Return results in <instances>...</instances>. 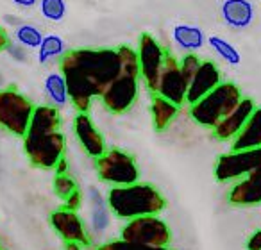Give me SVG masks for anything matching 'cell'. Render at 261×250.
I'll list each match as a JSON object with an SVG mask.
<instances>
[{"label":"cell","instance_id":"6da1fadb","mask_svg":"<svg viewBox=\"0 0 261 250\" xmlns=\"http://www.w3.org/2000/svg\"><path fill=\"white\" fill-rule=\"evenodd\" d=\"M122 72L116 48H75L61 55L59 73L65 77L68 98L79 113H88L91 100Z\"/></svg>","mask_w":261,"mask_h":250},{"label":"cell","instance_id":"7a4b0ae2","mask_svg":"<svg viewBox=\"0 0 261 250\" xmlns=\"http://www.w3.org/2000/svg\"><path fill=\"white\" fill-rule=\"evenodd\" d=\"M61 127V115L54 105H38L31 116L29 129L23 136V149L29 161L38 168L54 170L65 157L66 140Z\"/></svg>","mask_w":261,"mask_h":250},{"label":"cell","instance_id":"3957f363","mask_svg":"<svg viewBox=\"0 0 261 250\" xmlns=\"http://www.w3.org/2000/svg\"><path fill=\"white\" fill-rule=\"evenodd\" d=\"M108 207L122 220L160 214L167 207L163 193L152 184L135 182L129 186H111L108 193Z\"/></svg>","mask_w":261,"mask_h":250},{"label":"cell","instance_id":"277c9868","mask_svg":"<svg viewBox=\"0 0 261 250\" xmlns=\"http://www.w3.org/2000/svg\"><path fill=\"white\" fill-rule=\"evenodd\" d=\"M116 50L120 55L122 72L106 88L100 98L108 111H111L113 115H123L133 107V104L138 98L140 63L136 50L129 45H120Z\"/></svg>","mask_w":261,"mask_h":250},{"label":"cell","instance_id":"5b68a950","mask_svg":"<svg viewBox=\"0 0 261 250\" xmlns=\"http://www.w3.org/2000/svg\"><path fill=\"white\" fill-rule=\"evenodd\" d=\"M242 91L234 82H220L213 91L190 105V115L202 127L213 129L242 100Z\"/></svg>","mask_w":261,"mask_h":250},{"label":"cell","instance_id":"8992f818","mask_svg":"<svg viewBox=\"0 0 261 250\" xmlns=\"http://www.w3.org/2000/svg\"><path fill=\"white\" fill-rule=\"evenodd\" d=\"M36 105L15 88L0 90V127L13 136L23 138Z\"/></svg>","mask_w":261,"mask_h":250},{"label":"cell","instance_id":"52a82bcc","mask_svg":"<svg viewBox=\"0 0 261 250\" xmlns=\"http://www.w3.org/2000/svg\"><path fill=\"white\" fill-rule=\"evenodd\" d=\"M97 161V175L111 186H129L140 182V170L135 157L120 149L106 150Z\"/></svg>","mask_w":261,"mask_h":250},{"label":"cell","instance_id":"ba28073f","mask_svg":"<svg viewBox=\"0 0 261 250\" xmlns=\"http://www.w3.org/2000/svg\"><path fill=\"white\" fill-rule=\"evenodd\" d=\"M120 239L149 246H168L172 241V231L160 214L129 220L120 231Z\"/></svg>","mask_w":261,"mask_h":250},{"label":"cell","instance_id":"9c48e42d","mask_svg":"<svg viewBox=\"0 0 261 250\" xmlns=\"http://www.w3.org/2000/svg\"><path fill=\"white\" fill-rule=\"evenodd\" d=\"M138 63H140V77L145 80L147 88L152 93H156L158 82L163 73L165 63L168 58V50L160 45V41L149 33H143L140 36L138 43Z\"/></svg>","mask_w":261,"mask_h":250},{"label":"cell","instance_id":"30bf717a","mask_svg":"<svg viewBox=\"0 0 261 250\" xmlns=\"http://www.w3.org/2000/svg\"><path fill=\"white\" fill-rule=\"evenodd\" d=\"M261 168V147L249 150H236L218 157L215 164V177L220 182H231L247 177Z\"/></svg>","mask_w":261,"mask_h":250},{"label":"cell","instance_id":"8fae6325","mask_svg":"<svg viewBox=\"0 0 261 250\" xmlns=\"http://www.w3.org/2000/svg\"><path fill=\"white\" fill-rule=\"evenodd\" d=\"M186 91H188V82L182 77L181 68H179V61L174 55L168 54L163 73H161L160 82H158L156 95L167 98L172 104L181 107L182 104H186Z\"/></svg>","mask_w":261,"mask_h":250},{"label":"cell","instance_id":"7c38bea8","mask_svg":"<svg viewBox=\"0 0 261 250\" xmlns=\"http://www.w3.org/2000/svg\"><path fill=\"white\" fill-rule=\"evenodd\" d=\"M50 225L65 243H79L83 246L90 245V234L77 211H70L65 207L54 211L50 214Z\"/></svg>","mask_w":261,"mask_h":250},{"label":"cell","instance_id":"4fadbf2b","mask_svg":"<svg viewBox=\"0 0 261 250\" xmlns=\"http://www.w3.org/2000/svg\"><path fill=\"white\" fill-rule=\"evenodd\" d=\"M73 131H75L77 140L81 142L88 156L98 159L106 152L104 138H102L100 131L95 127L93 120L88 113H77L75 118H73Z\"/></svg>","mask_w":261,"mask_h":250},{"label":"cell","instance_id":"5bb4252c","mask_svg":"<svg viewBox=\"0 0 261 250\" xmlns=\"http://www.w3.org/2000/svg\"><path fill=\"white\" fill-rule=\"evenodd\" d=\"M222 82V75L218 66L213 61H202L197 70L195 77L192 82L188 84V91H186V104L193 105L199 102L202 97H206L210 91H213L218 84Z\"/></svg>","mask_w":261,"mask_h":250},{"label":"cell","instance_id":"9a60e30c","mask_svg":"<svg viewBox=\"0 0 261 250\" xmlns=\"http://www.w3.org/2000/svg\"><path fill=\"white\" fill-rule=\"evenodd\" d=\"M254 109H256V104H254L252 98H242L240 104L213 127L215 138L232 140L240 131H242V127L245 125L247 120L250 118Z\"/></svg>","mask_w":261,"mask_h":250},{"label":"cell","instance_id":"2e32d148","mask_svg":"<svg viewBox=\"0 0 261 250\" xmlns=\"http://www.w3.org/2000/svg\"><path fill=\"white\" fill-rule=\"evenodd\" d=\"M229 202L234 206L261 204V168L234 182V186L229 191Z\"/></svg>","mask_w":261,"mask_h":250},{"label":"cell","instance_id":"e0dca14e","mask_svg":"<svg viewBox=\"0 0 261 250\" xmlns=\"http://www.w3.org/2000/svg\"><path fill=\"white\" fill-rule=\"evenodd\" d=\"M261 147V105H256L242 131L231 140V150H249Z\"/></svg>","mask_w":261,"mask_h":250},{"label":"cell","instance_id":"ac0fdd59","mask_svg":"<svg viewBox=\"0 0 261 250\" xmlns=\"http://www.w3.org/2000/svg\"><path fill=\"white\" fill-rule=\"evenodd\" d=\"M222 18L232 29H245L252 23L254 8L249 0H225L222 4Z\"/></svg>","mask_w":261,"mask_h":250},{"label":"cell","instance_id":"d6986e66","mask_svg":"<svg viewBox=\"0 0 261 250\" xmlns=\"http://www.w3.org/2000/svg\"><path fill=\"white\" fill-rule=\"evenodd\" d=\"M150 113H152V123L154 129L158 132H163L165 129L172 123V120L177 116L179 107L175 104H172L170 100L160 97V95L154 93L152 97V105H150Z\"/></svg>","mask_w":261,"mask_h":250},{"label":"cell","instance_id":"ffe728a7","mask_svg":"<svg viewBox=\"0 0 261 250\" xmlns=\"http://www.w3.org/2000/svg\"><path fill=\"white\" fill-rule=\"evenodd\" d=\"M174 40L177 47L186 52H195L202 48L204 45V33L199 27L192 25H177L174 29Z\"/></svg>","mask_w":261,"mask_h":250},{"label":"cell","instance_id":"44dd1931","mask_svg":"<svg viewBox=\"0 0 261 250\" xmlns=\"http://www.w3.org/2000/svg\"><path fill=\"white\" fill-rule=\"evenodd\" d=\"M45 91H47L48 98H50L52 104H54L56 107H63V105L70 100L65 77H63L59 72L48 73L47 75V79H45Z\"/></svg>","mask_w":261,"mask_h":250},{"label":"cell","instance_id":"7402d4cb","mask_svg":"<svg viewBox=\"0 0 261 250\" xmlns=\"http://www.w3.org/2000/svg\"><path fill=\"white\" fill-rule=\"evenodd\" d=\"M65 52V41L56 34H48V36H43V41L38 48V59L40 63H48L50 59L61 58Z\"/></svg>","mask_w":261,"mask_h":250},{"label":"cell","instance_id":"603a6c76","mask_svg":"<svg viewBox=\"0 0 261 250\" xmlns=\"http://www.w3.org/2000/svg\"><path fill=\"white\" fill-rule=\"evenodd\" d=\"M207 43L211 45V48H213L215 52H217L218 55H220L224 61H227L229 65L232 66H238L240 63H242V55H240V52L236 50L234 47H232L229 41H225L224 38L220 36H210V40H207Z\"/></svg>","mask_w":261,"mask_h":250},{"label":"cell","instance_id":"cb8c5ba5","mask_svg":"<svg viewBox=\"0 0 261 250\" xmlns=\"http://www.w3.org/2000/svg\"><path fill=\"white\" fill-rule=\"evenodd\" d=\"M16 40L22 47L40 48L41 41H43V34L33 25H20L18 31H16Z\"/></svg>","mask_w":261,"mask_h":250},{"label":"cell","instance_id":"d4e9b609","mask_svg":"<svg viewBox=\"0 0 261 250\" xmlns=\"http://www.w3.org/2000/svg\"><path fill=\"white\" fill-rule=\"evenodd\" d=\"M41 15L52 22H59L66 15V4L65 0H41Z\"/></svg>","mask_w":261,"mask_h":250},{"label":"cell","instance_id":"484cf974","mask_svg":"<svg viewBox=\"0 0 261 250\" xmlns=\"http://www.w3.org/2000/svg\"><path fill=\"white\" fill-rule=\"evenodd\" d=\"M91 231L95 234H102L109 227V207L108 206H91Z\"/></svg>","mask_w":261,"mask_h":250},{"label":"cell","instance_id":"4316f807","mask_svg":"<svg viewBox=\"0 0 261 250\" xmlns=\"http://www.w3.org/2000/svg\"><path fill=\"white\" fill-rule=\"evenodd\" d=\"M75 189H79V188H77V182L73 181L68 174H56V177H54V191H56V195H58L59 199H61V200L68 199V197L72 195Z\"/></svg>","mask_w":261,"mask_h":250},{"label":"cell","instance_id":"83f0119b","mask_svg":"<svg viewBox=\"0 0 261 250\" xmlns=\"http://www.w3.org/2000/svg\"><path fill=\"white\" fill-rule=\"evenodd\" d=\"M97 250H172L170 246H149V245H138V243H130L125 239H115L100 245Z\"/></svg>","mask_w":261,"mask_h":250},{"label":"cell","instance_id":"f1b7e54d","mask_svg":"<svg viewBox=\"0 0 261 250\" xmlns=\"http://www.w3.org/2000/svg\"><path fill=\"white\" fill-rule=\"evenodd\" d=\"M200 63H202V59L199 58V55L195 54V52H188V54L185 55V58L179 61V68H181V73L182 77H185L186 82H192V79L195 77L197 70H199Z\"/></svg>","mask_w":261,"mask_h":250},{"label":"cell","instance_id":"f546056e","mask_svg":"<svg viewBox=\"0 0 261 250\" xmlns=\"http://www.w3.org/2000/svg\"><path fill=\"white\" fill-rule=\"evenodd\" d=\"M65 202V209H70V211H79L81 209V204H83V193H81V189H75V191L72 193V195L68 197V199L63 200Z\"/></svg>","mask_w":261,"mask_h":250},{"label":"cell","instance_id":"4dcf8cb0","mask_svg":"<svg viewBox=\"0 0 261 250\" xmlns=\"http://www.w3.org/2000/svg\"><path fill=\"white\" fill-rule=\"evenodd\" d=\"M88 197H90L91 206H108V199L100 193V189L91 186L90 191H88Z\"/></svg>","mask_w":261,"mask_h":250},{"label":"cell","instance_id":"1f68e13d","mask_svg":"<svg viewBox=\"0 0 261 250\" xmlns=\"http://www.w3.org/2000/svg\"><path fill=\"white\" fill-rule=\"evenodd\" d=\"M247 250H261V229L254 231L247 239Z\"/></svg>","mask_w":261,"mask_h":250},{"label":"cell","instance_id":"d6a6232c","mask_svg":"<svg viewBox=\"0 0 261 250\" xmlns=\"http://www.w3.org/2000/svg\"><path fill=\"white\" fill-rule=\"evenodd\" d=\"M8 48H9V52H11L13 58L18 59V61H25V59H27V54H25V50H23L22 47H16V45H8Z\"/></svg>","mask_w":261,"mask_h":250},{"label":"cell","instance_id":"836d02e7","mask_svg":"<svg viewBox=\"0 0 261 250\" xmlns=\"http://www.w3.org/2000/svg\"><path fill=\"white\" fill-rule=\"evenodd\" d=\"M9 45V38H8V33H6L2 27H0V52L4 50V48H8Z\"/></svg>","mask_w":261,"mask_h":250},{"label":"cell","instance_id":"e575fe53","mask_svg":"<svg viewBox=\"0 0 261 250\" xmlns=\"http://www.w3.org/2000/svg\"><path fill=\"white\" fill-rule=\"evenodd\" d=\"M54 170H56V174H66V172H68V163H66L65 157H63V159L59 161L58 166H56Z\"/></svg>","mask_w":261,"mask_h":250},{"label":"cell","instance_id":"d590c367","mask_svg":"<svg viewBox=\"0 0 261 250\" xmlns=\"http://www.w3.org/2000/svg\"><path fill=\"white\" fill-rule=\"evenodd\" d=\"M16 6H22V8H33L38 0H13Z\"/></svg>","mask_w":261,"mask_h":250},{"label":"cell","instance_id":"8d00e7d4","mask_svg":"<svg viewBox=\"0 0 261 250\" xmlns=\"http://www.w3.org/2000/svg\"><path fill=\"white\" fill-rule=\"evenodd\" d=\"M65 250H84V246L79 243H65Z\"/></svg>","mask_w":261,"mask_h":250},{"label":"cell","instance_id":"74e56055","mask_svg":"<svg viewBox=\"0 0 261 250\" xmlns=\"http://www.w3.org/2000/svg\"><path fill=\"white\" fill-rule=\"evenodd\" d=\"M6 20H11L9 23H13V25H23L22 23V20H18V18H13V16H6Z\"/></svg>","mask_w":261,"mask_h":250}]
</instances>
